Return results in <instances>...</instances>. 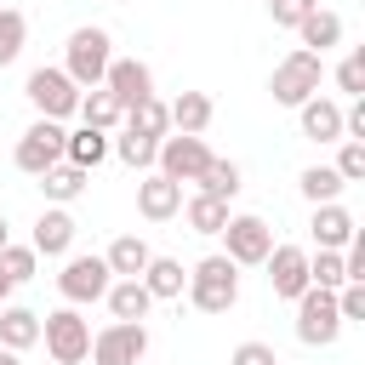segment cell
<instances>
[{
  "label": "cell",
  "mask_w": 365,
  "mask_h": 365,
  "mask_svg": "<svg viewBox=\"0 0 365 365\" xmlns=\"http://www.w3.org/2000/svg\"><path fill=\"white\" fill-rule=\"evenodd\" d=\"M336 177H342V182H365V143H359V137H342V148H336Z\"/></svg>",
  "instance_id": "e575fe53"
},
{
  "label": "cell",
  "mask_w": 365,
  "mask_h": 365,
  "mask_svg": "<svg viewBox=\"0 0 365 365\" xmlns=\"http://www.w3.org/2000/svg\"><path fill=\"white\" fill-rule=\"evenodd\" d=\"M40 342H46V354H51V365H80V359L91 354V325H86L80 308L68 302V308H57V314L40 319Z\"/></svg>",
  "instance_id": "5b68a950"
},
{
  "label": "cell",
  "mask_w": 365,
  "mask_h": 365,
  "mask_svg": "<svg viewBox=\"0 0 365 365\" xmlns=\"http://www.w3.org/2000/svg\"><path fill=\"white\" fill-rule=\"evenodd\" d=\"M137 211H143L148 222H171V217L182 211V182H171V177L148 171V177L137 182Z\"/></svg>",
  "instance_id": "2e32d148"
},
{
  "label": "cell",
  "mask_w": 365,
  "mask_h": 365,
  "mask_svg": "<svg viewBox=\"0 0 365 365\" xmlns=\"http://www.w3.org/2000/svg\"><path fill=\"white\" fill-rule=\"evenodd\" d=\"M274 251V228L262 222V217H234L228 211V222H222V257L234 262V268H262V257Z\"/></svg>",
  "instance_id": "8992f818"
},
{
  "label": "cell",
  "mask_w": 365,
  "mask_h": 365,
  "mask_svg": "<svg viewBox=\"0 0 365 365\" xmlns=\"http://www.w3.org/2000/svg\"><path fill=\"white\" fill-rule=\"evenodd\" d=\"M342 336V314H336V291L325 285H308L297 297V342L302 348H331Z\"/></svg>",
  "instance_id": "277c9868"
},
{
  "label": "cell",
  "mask_w": 365,
  "mask_h": 365,
  "mask_svg": "<svg viewBox=\"0 0 365 365\" xmlns=\"http://www.w3.org/2000/svg\"><path fill=\"white\" fill-rule=\"evenodd\" d=\"M0 365H23V359H17V354H11V348H0Z\"/></svg>",
  "instance_id": "f35d334b"
},
{
  "label": "cell",
  "mask_w": 365,
  "mask_h": 365,
  "mask_svg": "<svg viewBox=\"0 0 365 365\" xmlns=\"http://www.w3.org/2000/svg\"><path fill=\"white\" fill-rule=\"evenodd\" d=\"M74 234H80V222H74L63 205H46L40 222H34V234H29V245H34V257H68Z\"/></svg>",
  "instance_id": "9a60e30c"
},
{
  "label": "cell",
  "mask_w": 365,
  "mask_h": 365,
  "mask_svg": "<svg viewBox=\"0 0 365 365\" xmlns=\"http://www.w3.org/2000/svg\"><path fill=\"white\" fill-rule=\"evenodd\" d=\"M188 302L200 308V314H228L234 302H240V268L222 257V251H211V257H200L194 268H188Z\"/></svg>",
  "instance_id": "6da1fadb"
},
{
  "label": "cell",
  "mask_w": 365,
  "mask_h": 365,
  "mask_svg": "<svg viewBox=\"0 0 365 365\" xmlns=\"http://www.w3.org/2000/svg\"><path fill=\"white\" fill-rule=\"evenodd\" d=\"M63 120H34L23 137H17V148H11V160H17V171H29V177H40L46 165H57L63 160Z\"/></svg>",
  "instance_id": "9c48e42d"
},
{
  "label": "cell",
  "mask_w": 365,
  "mask_h": 365,
  "mask_svg": "<svg viewBox=\"0 0 365 365\" xmlns=\"http://www.w3.org/2000/svg\"><path fill=\"white\" fill-rule=\"evenodd\" d=\"M165 114H171V131H188V137H200L205 125H211V97L205 91H177L171 103H165Z\"/></svg>",
  "instance_id": "44dd1931"
},
{
  "label": "cell",
  "mask_w": 365,
  "mask_h": 365,
  "mask_svg": "<svg viewBox=\"0 0 365 365\" xmlns=\"http://www.w3.org/2000/svg\"><path fill=\"white\" fill-rule=\"evenodd\" d=\"M148 257H154V251H148V240H143V234H120V240L103 251V262H108V274H114V279H137V274L148 268Z\"/></svg>",
  "instance_id": "603a6c76"
},
{
  "label": "cell",
  "mask_w": 365,
  "mask_h": 365,
  "mask_svg": "<svg viewBox=\"0 0 365 365\" xmlns=\"http://www.w3.org/2000/svg\"><path fill=\"white\" fill-rule=\"evenodd\" d=\"M23 40H29V17L11 11V6H0V68L23 57Z\"/></svg>",
  "instance_id": "1f68e13d"
},
{
  "label": "cell",
  "mask_w": 365,
  "mask_h": 365,
  "mask_svg": "<svg viewBox=\"0 0 365 365\" xmlns=\"http://www.w3.org/2000/svg\"><path fill=\"white\" fill-rule=\"evenodd\" d=\"M86 125H97V131H114L120 120H125V108L114 103V91L108 86H91V91H80V108H74Z\"/></svg>",
  "instance_id": "484cf974"
},
{
  "label": "cell",
  "mask_w": 365,
  "mask_h": 365,
  "mask_svg": "<svg viewBox=\"0 0 365 365\" xmlns=\"http://www.w3.org/2000/svg\"><path fill=\"white\" fill-rule=\"evenodd\" d=\"M125 131L165 137V131H171V114H165V103H160V97H143V103H131V108H125Z\"/></svg>",
  "instance_id": "83f0119b"
},
{
  "label": "cell",
  "mask_w": 365,
  "mask_h": 365,
  "mask_svg": "<svg viewBox=\"0 0 365 365\" xmlns=\"http://www.w3.org/2000/svg\"><path fill=\"white\" fill-rule=\"evenodd\" d=\"M108 262L103 257H68L63 262V274H57V291H63V302H103V291H108Z\"/></svg>",
  "instance_id": "8fae6325"
},
{
  "label": "cell",
  "mask_w": 365,
  "mask_h": 365,
  "mask_svg": "<svg viewBox=\"0 0 365 365\" xmlns=\"http://www.w3.org/2000/svg\"><path fill=\"white\" fill-rule=\"evenodd\" d=\"M143 354H148V325L143 319H108L91 336L86 359H97V365H143Z\"/></svg>",
  "instance_id": "52a82bcc"
},
{
  "label": "cell",
  "mask_w": 365,
  "mask_h": 365,
  "mask_svg": "<svg viewBox=\"0 0 365 365\" xmlns=\"http://www.w3.org/2000/svg\"><path fill=\"white\" fill-rule=\"evenodd\" d=\"M228 365H279V354H274L268 342H240V348L228 354Z\"/></svg>",
  "instance_id": "74e56055"
},
{
  "label": "cell",
  "mask_w": 365,
  "mask_h": 365,
  "mask_svg": "<svg viewBox=\"0 0 365 365\" xmlns=\"http://www.w3.org/2000/svg\"><path fill=\"white\" fill-rule=\"evenodd\" d=\"M34 262H40V257H34V245H11V240L0 245V274H6L11 285L34 279Z\"/></svg>",
  "instance_id": "836d02e7"
},
{
  "label": "cell",
  "mask_w": 365,
  "mask_h": 365,
  "mask_svg": "<svg viewBox=\"0 0 365 365\" xmlns=\"http://www.w3.org/2000/svg\"><path fill=\"white\" fill-rule=\"evenodd\" d=\"M108 63H114V40H108V29L86 23V29H74V34H68V57H63V74H68L80 91L103 86Z\"/></svg>",
  "instance_id": "7a4b0ae2"
},
{
  "label": "cell",
  "mask_w": 365,
  "mask_h": 365,
  "mask_svg": "<svg viewBox=\"0 0 365 365\" xmlns=\"http://www.w3.org/2000/svg\"><path fill=\"white\" fill-rule=\"evenodd\" d=\"M63 160H68V165H80V171H97V165L108 160V131H97V125L68 131V137H63Z\"/></svg>",
  "instance_id": "7402d4cb"
},
{
  "label": "cell",
  "mask_w": 365,
  "mask_h": 365,
  "mask_svg": "<svg viewBox=\"0 0 365 365\" xmlns=\"http://www.w3.org/2000/svg\"><path fill=\"white\" fill-rule=\"evenodd\" d=\"M137 279L148 285V297H154V302H177V297H182V285H188V268H182L177 257H148V268H143Z\"/></svg>",
  "instance_id": "ffe728a7"
},
{
  "label": "cell",
  "mask_w": 365,
  "mask_h": 365,
  "mask_svg": "<svg viewBox=\"0 0 365 365\" xmlns=\"http://www.w3.org/2000/svg\"><path fill=\"white\" fill-rule=\"evenodd\" d=\"M103 86L114 91V103H120V108H131V103L154 97V74H148V63H143V57H114V63H108V74H103Z\"/></svg>",
  "instance_id": "4fadbf2b"
},
{
  "label": "cell",
  "mask_w": 365,
  "mask_h": 365,
  "mask_svg": "<svg viewBox=\"0 0 365 365\" xmlns=\"http://www.w3.org/2000/svg\"><path fill=\"white\" fill-rule=\"evenodd\" d=\"M205 160H211V148H205V137H188V131H165L160 137V148H154V165H160V177H171V182H194L200 171H205Z\"/></svg>",
  "instance_id": "30bf717a"
},
{
  "label": "cell",
  "mask_w": 365,
  "mask_h": 365,
  "mask_svg": "<svg viewBox=\"0 0 365 365\" xmlns=\"http://www.w3.org/2000/svg\"><path fill=\"white\" fill-rule=\"evenodd\" d=\"M6 240H11V228H6V217H0V245H6Z\"/></svg>",
  "instance_id": "60d3db41"
},
{
  "label": "cell",
  "mask_w": 365,
  "mask_h": 365,
  "mask_svg": "<svg viewBox=\"0 0 365 365\" xmlns=\"http://www.w3.org/2000/svg\"><path fill=\"white\" fill-rule=\"evenodd\" d=\"M103 302H108V314H114V319H148V308H154V297H148V285H143V279H108Z\"/></svg>",
  "instance_id": "cb8c5ba5"
},
{
  "label": "cell",
  "mask_w": 365,
  "mask_h": 365,
  "mask_svg": "<svg viewBox=\"0 0 365 365\" xmlns=\"http://www.w3.org/2000/svg\"><path fill=\"white\" fill-rule=\"evenodd\" d=\"M262 268H268V285H274V297L297 302V297L308 291V251H302V245H274V251L262 257Z\"/></svg>",
  "instance_id": "7c38bea8"
},
{
  "label": "cell",
  "mask_w": 365,
  "mask_h": 365,
  "mask_svg": "<svg viewBox=\"0 0 365 365\" xmlns=\"http://www.w3.org/2000/svg\"><path fill=\"white\" fill-rule=\"evenodd\" d=\"M336 86H342L348 97H365V51H348V57L336 63Z\"/></svg>",
  "instance_id": "d590c367"
},
{
  "label": "cell",
  "mask_w": 365,
  "mask_h": 365,
  "mask_svg": "<svg viewBox=\"0 0 365 365\" xmlns=\"http://www.w3.org/2000/svg\"><path fill=\"white\" fill-rule=\"evenodd\" d=\"M182 217H188V228H194V234H222V222H228V200L194 194V200L182 205Z\"/></svg>",
  "instance_id": "f546056e"
},
{
  "label": "cell",
  "mask_w": 365,
  "mask_h": 365,
  "mask_svg": "<svg viewBox=\"0 0 365 365\" xmlns=\"http://www.w3.org/2000/svg\"><path fill=\"white\" fill-rule=\"evenodd\" d=\"M108 148H114V154H120L131 171H148V165H154V148H160V137H143V131H120Z\"/></svg>",
  "instance_id": "4dcf8cb0"
},
{
  "label": "cell",
  "mask_w": 365,
  "mask_h": 365,
  "mask_svg": "<svg viewBox=\"0 0 365 365\" xmlns=\"http://www.w3.org/2000/svg\"><path fill=\"white\" fill-rule=\"evenodd\" d=\"M297 125H302V137L308 143H342V103H331V97H302L297 103Z\"/></svg>",
  "instance_id": "5bb4252c"
},
{
  "label": "cell",
  "mask_w": 365,
  "mask_h": 365,
  "mask_svg": "<svg viewBox=\"0 0 365 365\" xmlns=\"http://www.w3.org/2000/svg\"><path fill=\"white\" fill-rule=\"evenodd\" d=\"M297 40H302V51L325 57L331 46H342V17H336V11H325V6H314V11L297 23Z\"/></svg>",
  "instance_id": "d6986e66"
},
{
  "label": "cell",
  "mask_w": 365,
  "mask_h": 365,
  "mask_svg": "<svg viewBox=\"0 0 365 365\" xmlns=\"http://www.w3.org/2000/svg\"><path fill=\"white\" fill-rule=\"evenodd\" d=\"M297 188H302V200H308V205H325V200H336L348 182L336 177V165H308V171L297 177Z\"/></svg>",
  "instance_id": "f1b7e54d"
},
{
  "label": "cell",
  "mask_w": 365,
  "mask_h": 365,
  "mask_svg": "<svg viewBox=\"0 0 365 365\" xmlns=\"http://www.w3.org/2000/svg\"><path fill=\"white\" fill-rule=\"evenodd\" d=\"M308 285H325V291L348 285V274H342V251H314V257H308Z\"/></svg>",
  "instance_id": "d6a6232c"
},
{
  "label": "cell",
  "mask_w": 365,
  "mask_h": 365,
  "mask_svg": "<svg viewBox=\"0 0 365 365\" xmlns=\"http://www.w3.org/2000/svg\"><path fill=\"white\" fill-rule=\"evenodd\" d=\"M314 245L319 251H342L354 234H359V222H354V211L348 205H336V200H325V205H314Z\"/></svg>",
  "instance_id": "e0dca14e"
},
{
  "label": "cell",
  "mask_w": 365,
  "mask_h": 365,
  "mask_svg": "<svg viewBox=\"0 0 365 365\" xmlns=\"http://www.w3.org/2000/svg\"><path fill=\"white\" fill-rule=\"evenodd\" d=\"M314 6H319V0H268V17H274V29H297Z\"/></svg>",
  "instance_id": "8d00e7d4"
},
{
  "label": "cell",
  "mask_w": 365,
  "mask_h": 365,
  "mask_svg": "<svg viewBox=\"0 0 365 365\" xmlns=\"http://www.w3.org/2000/svg\"><path fill=\"white\" fill-rule=\"evenodd\" d=\"M319 80H325V57H314V51H285L279 63H274V74H268V91H274V103H285V108H297L302 97H314L319 91Z\"/></svg>",
  "instance_id": "3957f363"
},
{
  "label": "cell",
  "mask_w": 365,
  "mask_h": 365,
  "mask_svg": "<svg viewBox=\"0 0 365 365\" xmlns=\"http://www.w3.org/2000/svg\"><path fill=\"white\" fill-rule=\"evenodd\" d=\"M6 297H11V279H6V274H0V302H6Z\"/></svg>",
  "instance_id": "ab89813d"
},
{
  "label": "cell",
  "mask_w": 365,
  "mask_h": 365,
  "mask_svg": "<svg viewBox=\"0 0 365 365\" xmlns=\"http://www.w3.org/2000/svg\"><path fill=\"white\" fill-rule=\"evenodd\" d=\"M23 91H29V103L40 108V120H68V114L80 108V86H74L63 68H34Z\"/></svg>",
  "instance_id": "ba28073f"
},
{
  "label": "cell",
  "mask_w": 365,
  "mask_h": 365,
  "mask_svg": "<svg viewBox=\"0 0 365 365\" xmlns=\"http://www.w3.org/2000/svg\"><path fill=\"white\" fill-rule=\"evenodd\" d=\"M194 188H200V194H211V200H234V194H240V165L211 154V160H205V171L194 177Z\"/></svg>",
  "instance_id": "4316f807"
},
{
  "label": "cell",
  "mask_w": 365,
  "mask_h": 365,
  "mask_svg": "<svg viewBox=\"0 0 365 365\" xmlns=\"http://www.w3.org/2000/svg\"><path fill=\"white\" fill-rule=\"evenodd\" d=\"M34 342H40V314L23 308V302H0V348L23 354V348H34Z\"/></svg>",
  "instance_id": "ac0fdd59"
},
{
  "label": "cell",
  "mask_w": 365,
  "mask_h": 365,
  "mask_svg": "<svg viewBox=\"0 0 365 365\" xmlns=\"http://www.w3.org/2000/svg\"><path fill=\"white\" fill-rule=\"evenodd\" d=\"M86 177H91V171H80V165L57 160V165H46V171H40V194H46L51 205H68V200H80V194H86Z\"/></svg>",
  "instance_id": "d4e9b609"
}]
</instances>
